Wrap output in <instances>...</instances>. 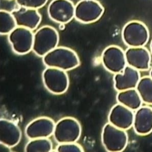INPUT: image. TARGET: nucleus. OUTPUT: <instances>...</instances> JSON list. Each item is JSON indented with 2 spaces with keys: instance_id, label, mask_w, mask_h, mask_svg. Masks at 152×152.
I'll return each instance as SVG.
<instances>
[{
  "instance_id": "18",
  "label": "nucleus",
  "mask_w": 152,
  "mask_h": 152,
  "mask_svg": "<svg viewBox=\"0 0 152 152\" xmlns=\"http://www.w3.org/2000/svg\"><path fill=\"white\" fill-rule=\"evenodd\" d=\"M17 26L15 20L11 12L4 10L0 11V33L9 34Z\"/></svg>"
},
{
  "instance_id": "23",
  "label": "nucleus",
  "mask_w": 152,
  "mask_h": 152,
  "mask_svg": "<svg viewBox=\"0 0 152 152\" xmlns=\"http://www.w3.org/2000/svg\"><path fill=\"white\" fill-rule=\"evenodd\" d=\"M151 52L152 53V41L151 44Z\"/></svg>"
},
{
  "instance_id": "7",
  "label": "nucleus",
  "mask_w": 152,
  "mask_h": 152,
  "mask_svg": "<svg viewBox=\"0 0 152 152\" xmlns=\"http://www.w3.org/2000/svg\"><path fill=\"white\" fill-rule=\"evenodd\" d=\"M42 78L45 86L53 92L63 93L68 87V77L64 70L56 68L47 67L42 72Z\"/></svg>"
},
{
  "instance_id": "6",
  "label": "nucleus",
  "mask_w": 152,
  "mask_h": 152,
  "mask_svg": "<svg viewBox=\"0 0 152 152\" xmlns=\"http://www.w3.org/2000/svg\"><path fill=\"white\" fill-rule=\"evenodd\" d=\"M8 34V41L15 53L24 55L32 50L34 34L31 30L17 26Z\"/></svg>"
},
{
  "instance_id": "5",
  "label": "nucleus",
  "mask_w": 152,
  "mask_h": 152,
  "mask_svg": "<svg viewBox=\"0 0 152 152\" xmlns=\"http://www.w3.org/2000/svg\"><path fill=\"white\" fill-rule=\"evenodd\" d=\"M104 9L96 0H81L75 7L74 17L83 23H92L99 20L102 15Z\"/></svg>"
},
{
  "instance_id": "22",
  "label": "nucleus",
  "mask_w": 152,
  "mask_h": 152,
  "mask_svg": "<svg viewBox=\"0 0 152 152\" xmlns=\"http://www.w3.org/2000/svg\"><path fill=\"white\" fill-rule=\"evenodd\" d=\"M150 77L152 78V69L150 72Z\"/></svg>"
},
{
  "instance_id": "3",
  "label": "nucleus",
  "mask_w": 152,
  "mask_h": 152,
  "mask_svg": "<svg viewBox=\"0 0 152 152\" xmlns=\"http://www.w3.org/2000/svg\"><path fill=\"white\" fill-rule=\"evenodd\" d=\"M128 140L127 134L124 130L118 128L110 123L104 126L102 134V141L107 151H123L127 145Z\"/></svg>"
},
{
  "instance_id": "17",
  "label": "nucleus",
  "mask_w": 152,
  "mask_h": 152,
  "mask_svg": "<svg viewBox=\"0 0 152 152\" xmlns=\"http://www.w3.org/2000/svg\"><path fill=\"white\" fill-rule=\"evenodd\" d=\"M136 88L142 102L152 104V78L150 77L140 78Z\"/></svg>"
},
{
  "instance_id": "13",
  "label": "nucleus",
  "mask_w": 152,
  "mask_h": 152,
  "mask_svg": "<svg viewBox=\"0 0 152 152\" xmlns=\"http://www.w3.org/2000/svg\"><path fill=\"white\" fill-rule=\"evenodd\" d=\"M59 139L62 143H73L80 137L81 129L78 121L74 118H67L59 123Z\"/></svg>"
},
{
  "instance_id": "10",
  "label": "nucleus",
  "mask_w": 152,
  "mask_h": 152,
  "mask_svg": "<svg viewBox=\"0 0 152 152\" xmlns=\"http://www.w3.org/2000/svg\"><path fill=\"white\" fill-rule=\"evenodd\" d=\"M134 115L132 110L119 103L111 109L108 120L109 123L113 126L125 130L133 125Z\"/></svg>"
},
{
  "instance_id": "24",
  "label": "nucleus",
  "mask_w": 152,
  "mask_h": 152,
  "mask_svg": "<svg viewBox=\"0 0 152 152\" xmlns=\"http://www.w3.org/2000/svg\"></svg>"
},
{
  "instance_id": "4",
  "label": "nucleus",
  "mask_w": 152,
  "mask_h": 152,
  "mask_svg": "<svg viewBox=\"0 0 152 152\" xmlns=\"http://www.w3.org/2000/svg\"><path fill=\"white\" fill-rule=\"evenodd\" d=\"M122 35L124 43L130 47H143L149 37L146 26L142 22L136 20L131 21L125 25Z\"/></svg>"
},
{
  "instance_id": "11",
  "label": "nucleus",
  "mask_w": 152,
  "mask_h": 152,
  "mask_svg": "<svg viewBox=\"0 0 152 152\" xmlns=\"http://www.w3.org/2000/svg\"><path fill=\"white\" fill-rule=\"evenodd\" d=\"M11 13L17 26L25 27L31 30L36 28L39 24L41 17L36 9L19 7L14 9Z\"/></svg>"
},
{
  "instance_id": "8",
  "label": "nucleus",
  "mask_w": 152,
  "mask_h": 152,
  "mask_svg": "<svg viewBox=\"0 0 152 152\" xmlns=\"http://www.w3.org/2000/svg\"><path fill=\"white\" fill-rule=\"evenodd\" d=\"M101 58L105 68L113 73L122 72L126 66L125 53L117 46L112 45L106 48L102 53Z\"/></svg>"
},
{
  "instance_id": "15",
  "label": "nucleus",
  "mask_w": 152,
  "mask_h": 152,
  "mask_svg": "<svg viewBox=\"0 0 152 152\" xmlns=\"http://www.w3.org/2000/svg\"><path fill=\"white\" fill-rule=\"evenodd\" d=\"M137 134H148L152 131V108L149 107H140L134 115L133 125Z\"/></svg>"
},
{
  "instance_id": "19",
  "label": "nucleus",
  "mask_w": 152,
  "mask_h": 152,
  "mask_svg": "<svg viewBox=\"0 0 152 152\" xmlns=\"http://www.w3.org/2000/svg\"><path fill=\"white\" fill-rule=\"evenodd\" d=\"M48 0H15L19 7L37 9L43 6Z\"/></svg>"
},
{
  "instance_id": "16",
  "label": "nucleus",
  "mask_w": 152,
  "mask_h": 152,
  "mask_svg": "<svg viewBox=\"0 0 152 152\" xmlns=\"http://www.w3.org/2000/svg\"><path fill=\"white\" fill-rule=\"evenodd\" d=\"M116 99L119 103L131 110H137L141 107L142 102L135 88L119 91Z\"/></svg>"
},
{
  "instance_id": "14",
  "label": "nucleus",
  "mask_w": 152,
  "mask_h": 152,
  "mask_svg": "<svg viewBox=\"0 0 152 152\" xmlns=\"http://www.w3.org/2000/svg\"><path fill=\"white\" fill-rule=\"evenodd\" d=\"M140 78L137 70L128 65L126 66L122 72L114 75V87L119 91L135 88Z\"/></svg>"
},
{
  "instance_id": "9",
  "label": "nucleus",
  "mask_w": 152,
  "mask_h": 152,
  "mask_svg": "<svg viewBox=\"0 0 152 152\" xmlns=\"http://www.w3.org/2000/svg\"><path fill=\"white\" fill-rule=\"evenodd\" d=\"M75 7L70 0H53L48 9L50 18L59 24H66L74 17Z\"/></svg>"
},
{
  "instance_id": "2",
  "label": "nucleus",
  "mask_w": 152,
  "mask_h": 152,
  "mask_svg": "<svg viewBox=\"0 0 152 152\" xmlns=\"http://www.w3.org/2000/svg\"><path fill=\"white\" fill-rule=\"evenodd\" d=\"M57 31L50 26H43L34 34L32 50L37 56L43 57L57 47L59 42Z\"/></svg>"
},
{
  "instance_id": "20",
  "label": "nucleus",
  "mask_w": 152,
  "mask_h": 152,
  "mask_svg": "<svg viewBox=\"0 0 152 152\" xmlns=\"http://www.w3.org/2000/svg\"><path fill=\"white\" fill-rule=\"evenodd\" d=\"M60 149L61 151H83L82 147L75 142L63 143L60 146Z\"/></svg>"
},
{
  "instance_id": "12",
  "label": "nucleus",
  "mask_w": 152,
  "mask_h": 152,
  "mask_svg": "<svg viewBox=\"0 0 152 152\" xmlns=\"http://www.w3.org/2000/svg\"><path fill=\"white\" fill-rule=\"evenodd\" d=\"M124 53L128 66L138 71L146 70L149 69L151 56L146 49L142 47H130Z\"/></svg>"
},
{
  "instance_id": "1",
  "label": "nucleus",
  "mask_w": 152,
  "mask_h": 152,
  "mask_svg": "<svg viewBox=\"0 0 152 152\" xmlns=\"http://www.w3.org/2000/svg\"><path fill=\"white\" fill-rule=\"evenodd\" d=\"M43 64L47 67L57 68L64 71L77 66L79 58L76 53L69 48L56 47L43 57Z\"/></svg>"
},
{
  "instance_id": "21",
  "label": "nucleus",
  "mask_w": 152,
  "mask_h": 152,
  "mask_svg": "<svg viewBox=\"0 0 152 152\" xmlns=\"http://www.w3.org/2000/svg\"><path fill=\"white\" fill-rule=\"evenodd\" d=\"M65 26L64 24H60L59 26V28L60 30H63L64 29Z\"/></svg>"
}]
</instances>
